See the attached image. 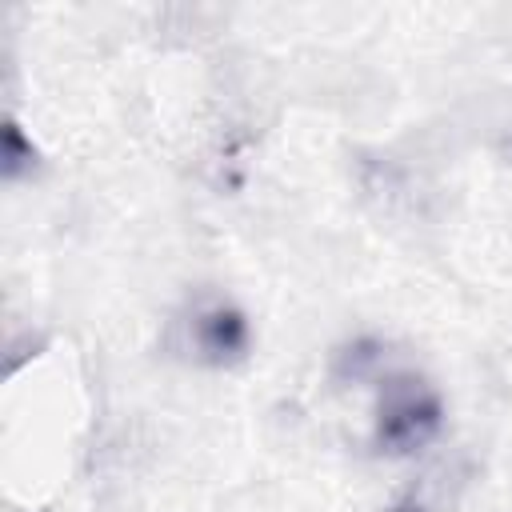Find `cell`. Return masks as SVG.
Returning a JSON list of instances; mask_svg holds the SVG:
<instances>
[{"mask_svg": "<svg viewBox=\"0 0 512 512\" xmlns=\"http://www.w3.org/2000/svg\"><path fill=\"white\" fill-rule=\"evenodd\" d=\"M392 512H396V508H392Z\"/></svg>", "mask_w": 512, "mask_h": 512, "instance_id": "3957f363", "label": "cell"}, {"mask_svg": "<svg viewBox=\"0 0 512 512\" xmlns=\"http://www.w3.org/2000/svg\"><path fill=\"white\" fill-rule=\"evenodd\" d=\"M172 344L208 368L236 364L248 352V320L228 304V300H196L172 328Z\"/></svg>", "mask_w": 512, "mask_h": 512, "instance_id": "7a4b0ae2", "label": "cell"}, {"mask_svg": "<svg viewBox=\"0 0 512 512\" xmlns=\"http://www.w3.org/2000/svg\"><path fill=\"white\" fill-rule=\"evenodd\" d=\"M440 432V396L416 372H392L380 380L376 396V448L388 456H408Z\"/></svg>", "mask_w": 512, "mask_h": 512, "instance_id": "6da1fadb", "label": "cell"}]
</instances>
